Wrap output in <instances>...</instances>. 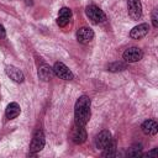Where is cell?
I'll use <instances>...</instances> for the list:
<instances>
[{
  "label": "cell",
  "mask_w": 158,
  "mask_h": 158,
  "mask_svg": "<svg viewBox=\"0 0 158 158\" xmlns=\"http://www.w3.org/2000/svg\"><path fill=\"white\" fill-rule=\"evenodd\" d=\"M85 14L89 17V20H91L94 23H101L106 21V15L104 14V11L95 6V5H89L85 9Z\"/></svg>",
  "instance_id": "2"
},
{
  "label": "cell",
  "mask_w": 158,
  "mask_h": 158,
  "mask_svg": "<svg viewBox=\"0 0 158 158\" xmlns=\"http://www.w3.org/2000/svg\"><path fill=\"white\" fill-rule=\"evenodd\" d=\"M94 38V31L90 27H80L77 32V40L78 42L86 44Z\"/></svg>",
  "instance_id": "9"
},
{
  "label": "cell",
  "mask_w": 158,
  "mask_h": 158,
  "mask_svg": "<svg viewBox=\"0 0 158 158\" xmlns=\"http://www.w3.org/2000/svg\"><path fill=\"white\" fill-rule=\"evenodd\" d=\"M122 57H123L125 62H127V63H135V62H138V60L142 59L143 52L138 47H130V48H127L123 52Z\"/></svg>",
  "instance_id": "6"
},
{
  "label": "cell",
  "mask_w": 158,
  "mask_h": 158,
  "mask_svg": "<svg viewBox=\"0 0 158 158\" xmlns=\"http://www.w3.org/2000/svg\"><path fill=\"white\" fill-rule=\"evenodd\" d=\"M53 73H54V75H57L59 79H63V80H73L74 79L73 72L62 62H56L54 63Z\"/></svg>",
  "instance_id": "3"
},
{
  "label": "cell",
  "mask_w": 158,
  "mask_h": 158,
  "mask_svg": "<svg viewBox=\"0 0 158 158\" xmlns=\"http://www.w3.org/2000/svg\"><path fill=\"white\" fill-rule=\"evenodd\" d=\"M152 23L154 27H158V17H157V10H153L152 12Z\"/></svg>",
  "instance_id": "19"
},
{
  "label": "cell",
  "mask_w": 158,
  "mask_h": 158,
  "mask_svg": "<svg viewBox=\"0 0 158 158\" xmlns=\"http://www.w3.org/2000/svg\"><path fill=\"white\" fill-rule=\"evenodd\" d=\"M126 64L122 63V62H112L107 65V69L110 72H121V70H125L126 69Z\"/></svg>",
  "instance_id": "17"
},
{
  "label": "cell",
  "mask_w": 158,
  "mask_h": 158,
  "mask_svg": "<svg viewBox=\"0 0 158 158\" xmlns=\"http://www.w3.org/2000/svg\"><path fill=\"white\" fill-rule=\"evenodd\" d=\"M127 154H128V156H133V157L141 156V154H142V146H141V144H135V146H132L131 148H128Z\"/></svg>",
  "instance_id": "18"
},
{
  "label": "cell",
  "mask_w": 158,
  "mask_h": 158,
  "mask_svg": "<svg viewBox=\"0 0 158 158\" xmlns=\"http://www.w3.org/2000/svg\"><path fill=\"white\" fill-rule=\"evenodd\" d=\"M21 112V109H20V105L17 102H10L7 106H6V110H5V116L6 118L9 120H12V118H16Z\"/></svg>",
  "instance_id": "14"
},
{
  "label": "cell",
  "mask_w": 158,
  "mask_h": 158,
  "mask_svg": "<svg viewBox=\"0 0 158 158\" xmlns=\"http://www.w3.org/2000/svg\"><path fill=\"white\" fill-rule=\"evenodd\" d=\"M128 16L132 20H139L142 17V4L141 0H127Z\"/></svg>",
  "instance_id": "5"
},
{
  "label": "cell",
  "mask_w": 158,
  "mask_h": 158,
  "mask_svg": "<svg viewBox=\"0 0 158 158\" xmlns=\"http://www.w3.org/2000/svg\"><path fill=\"white\" fill-rule=\"evenodd\" d=\"M70 137H72V141L77 144H81L86 141V131L84 128V126H80V125H74V127L72 128V132H70Z\"/></svg>",
  "instance_id": "7"
},
{
  "label": "cell",
  "mask_w": 158,
  "mask_h": 158,
  "mask_svg": "<svg viewBox=\"0 0 158 158\" xmlns=\"http://www.w3.org/2000/svg\"><path fill=\"white\" fill-rule=\"evenodd\" d=\"M143 156H147V157H149V156L157 157V148H153L151 152H148V153H146V154H143Z\"/></svg>",
  "instance_id": "20"
},
{
  "label": "cell",
  "mask_w": 158,
  "mask_h": 158,
  "mask_svg": "<svg viewBox=\"0 0 158 158\" xmlns=\"http://www.w3.org/2000/svg\"><path fill=\"white\" fill-rule=\"evenodd\" d=\"M111 141H112V137H111L110 131L102 130L95 137V146L98 149H104L105 147H107L111 143Z\"/></svg>",
  "instance_id": "8"
},
{
  "label": "cell",
  "mask_w": 158,
  "mask_h": 158,
  "mask_svg": "<svg viewBox=\"0 0 158 158\" xmlns=\"http://www.w3.org/2000/svg\"><path fill=\"white\" fill-rule=\"evenodd\" d=\"M6 36V31H5V27L2 25H0V38H4Z\"/></svg>",
  "instance_id": "21"
},
{
  "label": "cell",
  "mask_w": 158,
  "mask_h": 158,
  "mask_svg": "<svg viewBox=\"0 0 158 158\" xmlns=\"http://www.w3.org/2000/svg\"><path fill=\"white\" fill-rule=\"evenodd\" d=\"M148 31H149V25L148 23H139L130 31V37L133 38V40H141L148 33Z\"/></svg>",
  "instance_id": "11"
},
{
  "label": "cell",
  "mask_w": 158,
  "mask_h": 158,
  "mask_svg": "<svg viewBox=\"0 0 158 158\" xmlns=\"http://www.w3.org/2000/svg\"><path fill=\"white\" fill-rule=\"evenodd\" d=\"M141 128H142L143 133L148 135V136H154L158 132V125H157V122L154 120H146L142 123Z\"/></svg>",
  "instance_id": "13"
},
{
  "label": "cell",
  "mask_w": 158,
  "mask_h": 158,
  "mask_svg": "<svg viewBox=\"0 0 158 158\" xmlns=\"http://www.w3.org/2000/svg\"><path fill=\"white\" fill-rule=\"evenodd\" d=\"M114 156H116V143L111 141V143L104 148L102 157H114Z\"/></svg>",
  "instance_id": "16"
},
{
  "label": "cell",
  "mask_w": 158,
  "mask_h": 158,
  "mask_svg": "<svg viewBox=\"0 0 158 158\" xmlns=\"http://www.w3.org/2000/svg\"><path fill=\"white\" fill-rule=\"evenodd\" d=\"M5 73H6V75H7L10 79H12V80L16 81V83H22L23 79H25V75H23L22 70L19 69V68L15 67V65H6Z\"/></svg>",
  "instance_id": "10"
},
{
  "label": "cell",
  "mask_w": 158,
  "mask_h": 158,
  "mask_svg": "<svg viewBox=\"0 0 158 158\" xmlns=\"http://www.w3.org/2000/svg\"><path fill=\"white\" fill-rule=\"evenodd\" d=\"M70 17H72V10L68 7H62L59 10V15H58V20H57L58 26L59 27L67 26L70 21Z\"/></svg>",
  "instance_id": "12"
},
{
  "label": "cell",
  "mask_w": 158,
  "mask_h": 158,
  "mask_svg": "<svg viewBox=\"0 0 158 158\" xmlns=\"http://www.w3.org/2000/svg\"><path fill=\"white\" fill-rule=\"evenodd\" d=\"M53 75H54V73H53V68H51L49 65H47V64H42V65L38 68V77H40V79L47 81V80H49Z\"/></svg>",
  "instance_id": "15"
},
{
  "label": "cell",
  "mask_w": 158,
  "mask_h": 158,
  "mask_svg": "<svg viewBox=\"0 0 158 158\" xmlns=\"http://www.w3.org/2000/svg\"><path fill=\"white\" fill-rule=\"evenodd\" d=\"M90 107H91V101L86 95H83L77 100L74 106V118L77 125L85 126L89 122Z\"/></svg>",
  "instance_id": "1"
},
{
  "label": "cell",
  "mask_w": 158,
  "mask_h": 158,
  "mask_svg": "<svg viewBox=\"0 0 158 158\" xmlns=\"http://www.w3.org/2000/svg\"><path fill=\"white\" fill-rule=\"evenodd\" d=\"M44 143H46V141H44V135H43L42 130H37L33 133V137H32V141L30 144V152L37 153V152L42 151L44 147Z\"/></svg>",
  "instance_id": "4"
}]
</instances>
